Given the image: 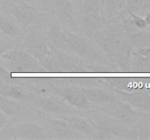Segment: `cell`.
Returning a JSON list of instances; mask_svg holds the SVG:
<instances>
[{"mask_svg": "<svg viewBox=\"0 0 150 140\" xmlns=\"http://www.w3.org/2000/svg\"><path fill=\"white\" fill-rule=\"evenodd\" d=\"M83 93L86 96V99L95 103L104 104L109 102L111 99V96L106 92L97 88L84 89L82 90Z\"/></svg>", "mask_w": 150, "mask_h": 140, "instance_id": "obj_7", "label": "cell"}, {"mask_svg": "<svg viewBox=\"0 0 150 140\" xmlns=\"http://www.w3.org/2000/svg\"><path fill=\"white\" fill-rule=\"evenodd\" d=\"M106 5L109 11L121 10L126 5V0H105Z\"/></svg>", "mask_w": 150, "mask_h": 140, "instance_id": "obj_19", "label": "cell"}, {"mask_svg": "<svg viewBox=\"0 0 150 140\" xmlns=\"http://www.w3.org/2000/svg\"><path fill=\"white\" fill-rule=\"evenodd\" d=\"M66 42L68 48L77 53L86 54L89 52V45L80 36L73 35L67 38Z\"/></svg>", "mask_w": 150, "mask_h": 140, "instance_id": "obj_6", "label": "cell"}, {"mask_svg": "<svg viewBox=\"0 0 150 140\" xmlns=\"http://www.w3.org/2000/svg\"><path fill=\"white\" fill-rule=\"evenodd\" d=\"M3 58L6 61H10L21 66L27 71L37 70L38 68L36 61L28 52L16 50L10 51L4 54L3 55Z\"/></svg>", "mask_w": 150, "mask_h": 140, "instance_id": "obj_1", "label": "cell"}, {"mask_svg": "<svg viewBox=\"0 0 150 140\" xmlns=\"http://www.w3.org/2000/svg\"><path fill=\"white\" fill-rule=\"evenodd\" d=\"M144 0H126V5L129 11L144 15Z\"/></svg>", "mask_w": 150, "mask_h": 140, "instance_id": "obj_16", "label": "cell"}, {"mask_svg": "<svg viewBox=\"0 0 150 140\" xmlns=\"http://www.w3.org/2000/svg\"><path fill=\"white\" fill-rule=\"evenodd\" d=\"M6 116H7V115L0 109V129H1V128L4 126V125H5L6 121H7V118H6Z\"/></svg>", "mask_w": 150, "mask_h": 140, "instance_id": "obj_24", "label": "cell"}, {"mask_svg": "<svg viewBox=\"0 0 150 140\" xmlns=\"http://www.w3.org/2000/svg\"><path fill=\"white\" fill-rule=\"evenodd\" d=\"M115 115L120 120L125 123H133L138 119V114L128 105H125L119 108L115 112Z\"/></svg>", "mask_w": 150, "mask_h": 140, "instance_id": "obj_11", "label": "cell"}, {"mask_svg": "<svg viewBox=\"0 0 150 140\" xmlns=\"http://www.w3.org/2000/svg\"><path fill=\"white\" fill-rule=\"evenodd\" d=\"M57 8L64 14L70 15L72 13V6L69 0H54Z\"/></svg>", "mask_w": 150, "mask_h": 140, "instance_id": "obj_18", "label": "cell"}, {"mask_svg": "<svg viewBox=\"0 0 150 140\" xmlns=\"http://www.w3.org/2000/svg\"><path fill=\"white\" fill-rule=\"evenodd\" d=\"M125 101L133 106L150 111V94L144 92L125 93L119 92Z\"/></svg>", "mask_w": 150, "mask_h": 140, "instance_id": "obj_2", "label": "cell"}, {"mask_svg": "<svg viewBox=\"0 0 150 140\" xmlns=\"http://www.w3.org/2000/svg\"><path fill=\"white\" fill-rule=\"evenodd\" d=\"M144 20H145V21H146V24L150 25V12H149V13H148L147 15H146V18H145Z\"/></svg>", "mask_w": 150, "mask_h": 140, "instance_id": "obj_25", "label": "cell"}, {"mask_svg": "<svg viewBox=\"0 0 150 140\" xmlns=\"http://www.w3.org/2000/svg\"><path fill=\"white\" fill-rule=\"evenodd\" d=\"M129 13H130V15H131L132 18H133V23H134V24L136 25V26L138 28V29H144V28H145L146 26H147V24H146L144 19H143L142 18L138 16L137 15H136L134 13H133V12L129 11Z\"/></svg>", "mask_w": 150, "mask_h": 140, "instance_id": "obj_21", "label": "cell"}, {"mask_svg": "<svg viewBox=\"0 0 150 140\" xmlns=\"http://www.w3.org/2000/svg\"><path fill=\"white\" fill-rule=\"evenodd\" d=\"M15 131L18 136L26 139H44L43 131L41 128L34 124H18L15 128Z\"/></svg>", "mask_w": 150, "mask_h": 140, "instance_id": "obj_4", "label": "cell"}, {"mask_svg": "<svg viewBox=\"0 0 150 140\" xmlns=\"http://www.w3.org/2000/svg\"><path fill=\"white\" fill-rule=\"evenodd\" d=\"M139 53L144 56L150 63V48H142L139 50Z\"/></svg>", "mask_w": 150, "mask_h": 140, "instance_id": "obj_23", "label": "cell"}, {"mask_svg": "<svg viewBox=\"0 0 150 140\" xmlns=\"http://www.w3.org/2000/svg\"><path fill=\"white\" fill-rule=\"evenodd\" d=\"M0 109L7 116H15L22 111V107L16 102L0 96Z\"/></svg>", "mask_w": 150, "mask_h": 140, "instance_id": "obj_8", "label": "cell"}, {"mask_svg": "<svg viewBox=\"0 0 150 140\" xmlns=\"http://www.w3.org/2000/svg\"><path fill=\"white\" fill-rule=\"evenodd\" d=\"M39 104L41 107L48 112H58L62 109V103L54 97H45L40 99Z\"/></svg>", "mask_w": 150, "mask_h": 140, "instance_id": "obj_10", "label": "cell"}, {"mask_svg": "<svg viewBox=\"0 0 150 140\" xmlns=\"http://www.w3.org/2000/svg\"><path fill=\"white\" fill-rule=\"evenodd\" d=\"M133 43L136 46L142 48H150V34L144 32L134 34L132 35Z\"/></svg>", "mask_w": 150, "mask_h": 140, "instance_id": "obj_14", "label": "cell"}, {"mask_svg": "<svg viewBox=\"0 0 150 140\" xmlns=\"http://www.w3.org/2000/svg\"><path fill=\"white\" fill-rule=\"evenodd\" d=\"M11 14L23 24H29L33 22L36 18V12L32 7L26 4L16 5L11 9Z\"/></svg>", "mask_w": 150, "mask_h": 140, "instance_id": "obj_3", "label": "cell"}, {"mask_svg": "<svg viewBox=\"0 0 150 140\" xmlns=\"http://www.w3.org/2000/svg\"><path fill=\"white\" fill-rule=\"evenodd\" d=\"M83 7L86 13H96L101 7V0H83Z\"/></svg>", "mask_w": 150, "mask_h": 140, "instance_id": "obj_15", "label": "cell"}, {"mask_svg": "<svg viewBox=\"0 0 150 140\" xmlns=\"http://www.w3.org/2000/svg\"><path fill=\"white\" fill-rule=\"evenodd\" d=\"M67 121L72 128L79 130L81 132L86 134H92L94 133L93 126L86 120L79 118H70L67 119Z\"/></svg>", "mask_w": 150, "mask_h": 140, "instance_id": "obj_9", "label": "cell"}, {"mask_svg": "<svg viewBox=\"0 0 150 140\" xmlns=\"http://www.w3.org/2000/svg\"><path fill=\"white\" fill-rule=\"evenodd\" d=\"M0 31L8 36H14L19 34L18 26L7 18L0 16Z\"/></svg>", "mask_w": 150, "mask_h": 140, "instance_id": "obj_12", "label": "cell"}, {"mask_svg": "<svg viewBox=\"0 0 150 140\" xmlns=\"http://www.w3.org/2000/svg\"><path fill=\"white\" fill-rule=\"evenodd\" d=\"M42 64L47 69L51 71H60L64 69L60 61L54 58H45L42 61Z\"/></svg>", "mask_w": 150, "mask_h": 140, "instance_id": "obj_17", "label": "cell"}, {"mask_svg": "<svg viewBox=\"0 0 150 140\" xmlns=\"http://www.w3.org/2000/svg\"><path fill=\"white\" fill-rule=\"evenodd\" d=\"M125 29L129 32H135L138 28L134 24L133 20H127L125 22Z\"/></svg>", "mask_w": 150, "mask_h": 140, "instance_id": "obj_22", "label": "cell"}, {"mask_svg": "<svg viewBox=\"0 0 150 140\" xmlns=\"http://www.w3.org/2000/svg\"><path fill=\"white\" fill-rule=\"evenodd\" d=\"M51 36L52 37L53 40L54 42L59 45V44H63L64 42H66L67 41V38L64 36L62 32H60L58 30H53L51 33Z\"/></svg>", "mask_w": 150, "mask_h": 140, "instance_id": "obj_20", "label": "cell"}, {"mask_svg": "<svg viewBox=\"0 0 150 140\" xmlns=\"http://www.w3.org/2000/svg\"><path fill=\"white\" fill-rule=\"evenodd\" d=\"M61 95L70 104L76 106H81L86 102V97L82 90L73 88H64Z\"/></svg>", "mask_w": 150, "mask_h": 140, "instance_id": "obj_5", "label": "cell"}, {"mask_svg": "<svg viewBox=\"0 0 150 140\" xmlns=\"http://www.w3.org/2000/svg\"><path fill=\"white\" fill-rule=\"evenodd\" d=\"M51 128L58 136L65 137L70 134V125L69 123L59 120L51 121Z\"/></svg>", "mask_w": 150, "mask_h": 140, "instance_id": "obj_13", "label": "cell"}]
</instances>
